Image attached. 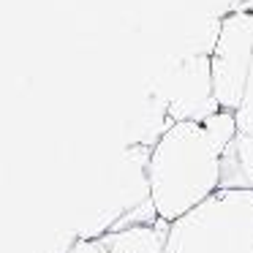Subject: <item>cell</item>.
<instances>
[{
    "mask_svg": "<svg viewBox=\"0 0 253 253\" xmlns=\"http://www.w3.org/2000/svg\"><path fill=\"white\" fill-rule=\"evenodd\" d=\"M237 117V128L245 133H253V60H251V71H248V82H245V93L242 101L234 112Z\"/></svg>",
    "mask_w": 253,
    "mask_h": 253,
    "instance_id": "30bf717a",
    "label": "cell"
},
{
    "mask_svg": "<svg viewBox=\"0 0 253 253\" xmlns=\"http://www.w3.org/2000/svg\"><path fill=\"white\" fill-rule=\"evenodd\" d=\"M147 164L150 147H126L123 155L115 161L106 188L101 193V202L90 210L87 220L79 226V240H101L115 229V223L133 207L150 199L147 182Z\"/></svg>",
    "mask_w": 253,
    "mask_h": 253,
    "instance_id": "277c9868",
    "label": "cell"
},
{
    "mask_svg": "<svg viewBox=\"0 0 253 253\" xmlns=\"http://www.w3.org/2000/svg\"><path fill=\"white\" fill-rule=\"evenodd\" d=\"M169 220L158 218L155 226H131V229L109 231L101 237L106 253H166Z\"/></svg>",
    "mask_w": 253,
    "mask_h": 253,
    "instance_id": "52a82bcc",
    "label": "cell"
},
{
    "mask_svg": "<svg viewBox=\"0 0 253 253\" xmlns=\"http://www.w3.org/2000/svg\"><path fill=\"white\" fill-rule=\"evenodd\" d=\"M202 128H204V136H207L210 147H212L218 155L229 147L231 139L237 136V131H240V128H237L234 112H226V109H220V112H215L212 117H207V120L202 123Z\"/></svg>",
    "mask_w": 253,
    "mask_h": 253,
    "instance_id": "9c48e42d",
    "label": "cell"
},
{
    "mask_svg": "<svg viewBox=\"0 0 253 253\" xmlns=\"http://www.w3.org/2000/svg\"><path fill=\"white\" fill-rule=\"evenodd\" d=\"M220 188L253 191V133L237 131L231 144L220 153Z\"/></svg>",
    "mask_w": 253,
    "mask_h": 253,
    "instance_id": "ba28073f",
    "label": "cell"
},
{
    "mask_svg": "<svg viewBox=\"0 0 253 253\" xmlns=\"http://www.w3.org/2000/svg\"><path fill=\"white\" fill-rule=\"evenodd\" d=\"M166 253H253V191L218 188L169 226Z\"/></svg>",
    "mask_w": 253,
    "mask_h": 253,
    "instance_id": "7a4b0ae2",
    "label": "cell"
},
{
    "mask_svg": "<svg viewBox=\"0 0 253 253\" xmlns=\"http://www.w3.org/2000/svg\"><path fill=\"white\" fill-rule=\"evenodd\" d=\"M174 126L166 112V104L155 93H147L142 101V106L136 109V115L128 123V139L126 147H150L153 150L158 144V139L164 136L169 128Z\"/></svg>",
    "mask_w": 253,
    "mask_h": 253,
    "instance_id": "8992f818",
    "label": "cell"
},
{
    "mask_svg": "<svg viewBox=\"0 0 253 253\" xmlns=\"http://www.w3.org/2000/svg\"><path fill=\"white\" fill-rule=\"evenodd\" d=\"M150 199L174 223L220 188V155L210 147L202 123H174L150 150Z\"/></svg>",
    "mask_w": 253,
    "mask_h": 253,
    "instance_id": "6da1fadb",
    "label": "cell"
},
{
    "mask_svg": "<svg viewBox=\"0 0 253 253\" xmlns=\"http://www.w3.org/2000/svg\"><path fill=\"white\" fill-rule=\"evenodd\" d=\"M150 93H155L166 104L171 123H204L220 112L212 90V68L207 55H182L164 63L155 74Z\"/></svg>",
    "mask_w": 253,
    "mask_h": 253,
    "instance_id": "3957f363",
    "label": "cell"
},
{
    "mask_svg": "<svg viewBox=\"0 0 253 253\" xmlns=\"http://www.w3.org/2000/svg\"><path fill=\"white\" fill-rule=\"evenodd\" d=\"M253 60V11H231L220 19V36L210 55L212 90L220 109L237 112Z\"/></svg>",
    "mask_w": 253,
    "mask_h": 253,
    "instance_id": "5b68a950",
    "label": "cell"
}]
</instances>
